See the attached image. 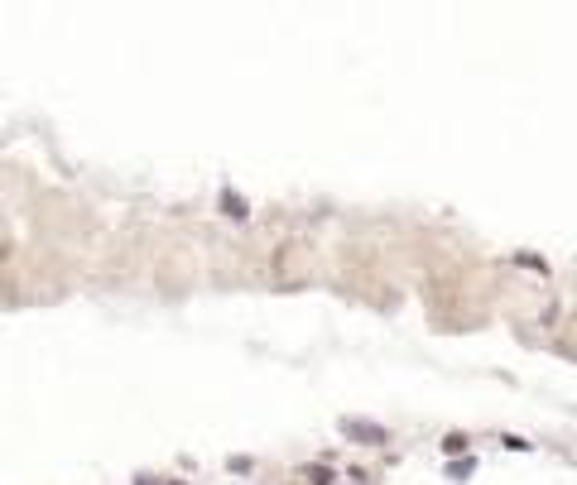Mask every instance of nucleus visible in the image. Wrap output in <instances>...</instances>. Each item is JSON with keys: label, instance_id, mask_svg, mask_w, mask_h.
I'll list each match as a JSON object with an SVG mask.
<instances>
[{"label": "nucleus", "instance_id": "f03ea898", "mask_svg": "<svg viewBox=\"0 0 577 485\" xmlns=\"http://www.w3.org/2000/svg\"><path fill=\"white\" fill-rule=\"evenodd\" d=\"M221 207H226V216H246V202H241V197H231V192L221 197Z\"/></svg>", "mask_w": 577, "mask_h": 485}, {"label": "nucleus", "instance_id": "f257e3e1", "mask_svg": "<svg viewBox=\"0 0 577 485\" xmlns=\"http://www.w3.org/2000/svg\"><path fill=\"white\" fill-rule=\"evenodd\" d=\"M342 428L352 437H361V442H385V428H376V423H342Z\"/></svg>", "mask_w": 577, "mask_h": 485}]
</instances>
